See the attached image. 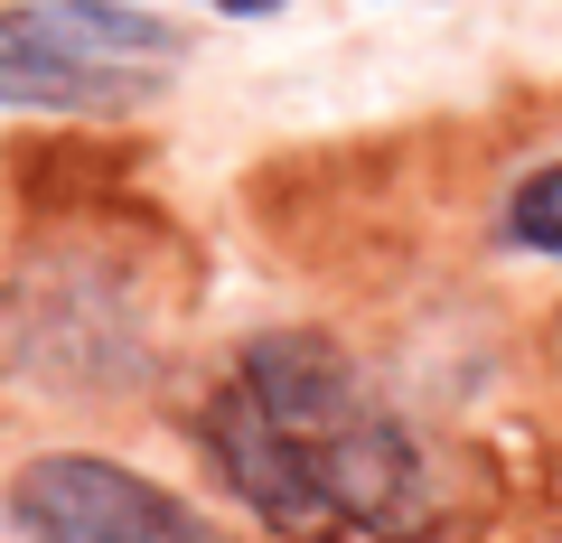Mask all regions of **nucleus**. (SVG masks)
Listing matches in <instances>:
<instances>
[{
	"label": "nucleus",
	"mask_w": 562,
	"mask_h": 543,
	"mask_svg": "<svg viewBox=\"0 0 562 543\" xmlns=\"http://www.w3.org/2000/svg\"><path fill=\"white\" fill-rule=\"evenodd\" d=\"M10 524L29 543H225L198 506H179L160 478L85 450H47L10 478Z\"/></svg>",
	"instance_id": "obj_3"
},
{
	"label": "nucleus",
	"mask_w": 562,
	"mask_h": 543,
	"mask_svg": "<svg viewBox=\"0 0 562 543\" xmlns=\"http://www.w3.org/2000/svg\"><path fill=\"white\" fill-rule=\"evenodd\" d=\"M206 10H225V20H254V10H281V0H206Z\"/></svg>",
	"instance_id": "obj_5"
},
{
	"label": "nucleus",
	"mask_w": 562,
	"mask_h": 543,
	"mask_svg": "<svg viewBox=\"0 0 562 543\" xmlns=\"http://www.w3.org/2000/svg\"><path fill=\"white\" fill-rule=\"evenodd\" d=\"M506 244H516V253H553V262H562V160L535 169V179L506 197Z\"/></svg>",
	"instance_id": "obj_4"
},
{
	"label": "nucleus",
	"mask_w": 562,
	"mask_h": 543,
	"mask_svg": "<svg viewBox=\"0 0 562 543\" xmlns=\"http://www.w3.org/2000/svg\"><path fill=\"white\" fill-rule=\"evenodd\" d=\"M188 38L132 0H20L0 10V103L20 113H122L169 84Z\"/></svg>",
	"instance_id": "obj_2"
},
{
	"label": "nucleus",
	"mask_w": 562,
	"mask_h": 543,
	"mask_svg": "<svg viewBox=\"0 0 562 543\" xmlns=\"http://www.w3.org/2000/svg\"><path fill=\"white\" fill-rule=\"evenodd\" d=\"M206 450L225 487L281 534L413 543L431 524V468L413 431L366 394V375L319 328H281L244 347L206 403Z\"/></svg>",
	"instance_id": "obj_1"
}]
</instances>
